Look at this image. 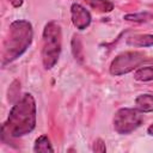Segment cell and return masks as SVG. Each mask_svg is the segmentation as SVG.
<instances>
[{"mask_svg": "<svg viewBox=\"0 0 153 153\" xmlns=\"http://www.w3.org/2000/svg\"><path fill=\"white\" fill-rule=\"evenodd\" d=\"M143 122V115L139 109L122 108L114 116V129L118 134H129L137 129Z\"/></svg>", "mask_w": 153, "mask_h": 153, "instance_id": "cell-4", "label": "cell"}, {"mask_svg": "<svg viewBox=\"0 0 153 153\" xmlns=\"http://www.w3.org/2000/svg\"><path fill=\"white\" fill-rule=\"evenodd\" d=\"M145 60V54L141 51H124L112 60L110 73L116 76L127 74L141 66Z\"/></svg>", "mask_w": 153, "mask_h": 153, "instance_id": "cell-5", "label": "cell"}, {"mask_svg": "<svg viewBox=\"0 0 153 153\" xmlns=\"http://www.w3.org/2000/svg\"><path fill=\"white\" fill-rule=\"evenodd\" d=\"M134 79L137 81H151L153 80V67L146 66L140 67L134 73Z\"/></svg>", "mask_w": 153, "mask_h": 153, "instance_id": "cell-11", "label": "cell"}, {"mask_svg": "<svg viewBox=\"0 0 153 153\" xmlns=\"http://www.w3.org/2000/svg\"><path fill=\"white\" fill-rule=\"evenodd\" d=\"M127 44L128 45H131V47H140V48L152 47L153 45V35L141 33V35L130 36L127 39Z\"/></svg>", "mask_w": 153, "mask_h": 153, "instance_id": "cell-7", "label": "cell"}, {"mask_svg": "<svg viewBox=\"0 0 153 153\" xmlns=\"http://www.w3.org/2000/svg\"><path fill=\"white\" fill-rule=\"evenodd\" d=\"M8 1L12 4L13 7H20L23 5V2H24V0H8Z\"/></svg>", "mask_w": 153, "mask_h": 153, "instance_id": "cell-14", "label": "cell"}, {"mask_svg": "<svg viewBox=\"0 0 153 153\" xmlns=\"http://www.w3.org/2000/svg\"><path fill=\"white\" fill-rule=\"evenodd\" d=\"M36 126V102L32 94L25 93L10 110L2 130H7L13 137L24 136L31 133Z\"/></svg>", "mask_w": 153, "mask_h": 153, "instance_id": "cell-1", "label": "cell"}, {"mask_svg": "<svg viewBox=\"0 0 153 153\" xmlns=\"http://www.w3.org/2000/svg\"><path fill=\"white\" fill-rule=\"evenodd\" d=\"M92 149H93L94 152H105V151H106V147H105L104 141H103L102 139H97V140L94 141V143H93Z\"/></svg>", "mask_w": 153, "mask_h": 153, "instance_id": "cell-13", "label": "cell"}, {"mask_svg": "<svg viewBox=\"0 0 153 153\" xmlns=\"http://www.w3.org/2000/svg\"><path fill=\"white\" fill-rule=\"evenodd\" d=\"M135 105L141 112H153V94H140L135 99Z\"/></svg>", "mask_w": 153, "mask_h": 153, "instance_id": "cell-8", "label": "cell"}, {"mask_svg": "<svg viewBox=\"0 0 153 153\" xmlns=\"http://www.w3.org/2000/svg\"><path fill=\"white\" fill-rule=\"evenodd\" d=\"M71 18L73 25L78 30L86 29L91 24V19H92L90 12L80 4H73L71 6Z\"/></svg>", "mask_w": 153, "mask_h": 153, "instance_id": "cell-6", "label": "cell"}, {"mask_svg": "<svg viewBox=\"0 0 153 153\" xmlns=\"http://www.w3.org/2000/svg\"><path fill=\"white\" fill-rule=\"evenodd\" d=\"M90 7L97 10L98 12L108 13L114 10V4L110 0H84Z\"/></svg>", "mask_w": 153, "mask_h": 153, "instance_id": "cell-9", "label": "cell"}, {"mask_svg": "<svg viewBox=\"0 0 153 153\" xmlns=\"http://www.w3.org/2000/svg\"><path fill=\"white\" fill-rule=\"evenodd\" d=\"M153 18V14L149 13V12H141V13H129V14H126L123 17V19L126 20H129V22H147L149 19Z\"/></svg>", "mask_w": 153, "mask_h": 153, "instance_id": "cell-12", "label": "cell"}, {"mask_svg": "<svg viewBox=\"0 0 153 153\" xmlns=\"http://www.w3.org/2000/svg\"><path fill=\"white\" fill-rule=\"evenodd\" d=\"M32 41V26L27 20L19 19L10 25V33L4 44L2 65L14 61L22 56Z\"/></svg>", "mask_w": 153, "mask_h": 153, "instance_id": "cell-2", "label": "cell"}, {"mask_svg": "<svg viewBox=\"0 0 153 153\" xmlns=\"http://www.w3.org/2000/svg\"><path fill=\"white\" fill-rule=\"evenodd\" d=\"M33 151H35V152H43V153H47V152H54V148L51 147V143H50V140L48 139V136L41 135V136L37 137L36 141H35Z\"/></svg>", "mask_w": 153, "mask_h": 153, "instance_id": "cell-10", "label": "cell"}, {"mask_svg": "<svg viewBox=\"0 0 153 153\" xmlns=\"http://www.w3.org/2000/svg\"><path fill=\"white\" fill-rule=\"evenodd\" d=\"M147 133H148L149 135H153V124H151V126L148 127V129H147Z\"/></svg>", "mask_w": 153, "mask_h": 153, "instance_id": "cell-15", "label": "cell"}, {"mask_svg": "<svg viewBox=\"0 0 153 153\" xmlns=\"http://www.w3.org/2000/svg\"><path fill=\"white\" fill-rule=\"evenodd\" d=\"M62 44L61 26L57 22H49L43 30L42 62L45 69L53 68L60 56Z\"/></svg>", "mask_w": 153, "mask_h": 153, "instance_id": "cell-3", "label": "cell"}]
</instances>
